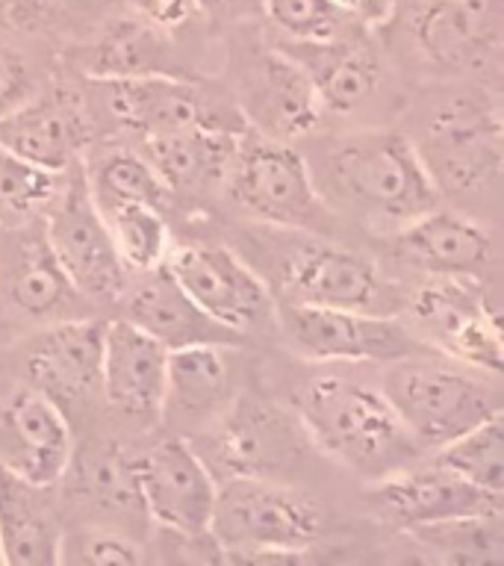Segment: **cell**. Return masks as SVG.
<instances>
[{"instance_id":"cell-25","label":"cell","mask_w":504,"mask_h":566,"mask_svg":"<svg viewBox=\"0 0 504 566\" xmlns=\"http://www.w3.org/2000/svg\"><path fill=\"white\" fill-rule=\"evenodd\" d=\"M86 142L88 118L83 106L65 92L33 97L0 122V145L53 175L71 171Z\"/></svg>"},{"instance_id":"cell-11","label":"cell","mask_w":504,"mask_h":566,"mask_svg":"<svg viewBox=\"0 0 504 566\" xmlns=\"http://www.w3.org/2000/svg\"><path fill=\"white\" fill-rule=\"evenodd\" d=\"M42 224L56 263L88 301L122 298L130 272L115 251L109 228L88 195L83 171L62 180L42 210Z\"/></svg>"},{"instance_id":"cell-12","label":"cell","mask_w":504,"mask_h":566,"mask_svg":"<svg viewBox=\"0 0 504 566\" xmlns=\"http://www.w3.org/2000/svg\"><path fill=\"white\" fill-rule=\"evenodd\" d=\"M416 336L433 352L498 378L504 366L502 325L495 310L463 277H431L410 298Z\"/></svg>"},{"instance_id":"cell-37","label":"cell","mask_w":504,"mask_h":566,"mask_svg":"<svg viewBox=\"0 0 504 566\" xmlns=\"http://www.w3.org/2000/svg\"><path fill=\"white\" fill-rule=\"evenodd\" d=\"M145 560L136 539L113 528H77L62 534L60 564L86 566H133Z\"/></svg>"},{"instance_id":"cell-10","label":"cell","mask_w":504,"mask_h":566,"mask_svg":"<svg viewBox=\"0 0 504 566\" xmlns=\"http://www.w3.org/2000/svg\"><path fill=\"white\" fill-rule=\"evenodd\" d=\"M440 195L495 192L502 180V115L472 95L433 115L419 148Z\"/></svg>"},{"instance_id":"cell-24","label":"cell","mask_w":504,"mask_h":566,"mask_svg":"<svg viewBox=\"0 0 504 566\" xmlns=\"http://www.w3.org/2000/svg\"><path fill=\"white\" fill-rule=\"evenodd\" d=\"M233 369L228 345H189L168 352L166 398L159 424H168L175 437H195L221 416L233 401Z\"/></svg>"},{"instance_id":"cell-33","label":"cell","mask_w":504,"mask_h":566,"mask_svg":"<svg viewBox=\"0 0 504 566\" xmlns=\"http://www.w3.org/2000/svg\"><path fill=\"white\" fill-rule=\"evenodd\" d=\"M101 216L127 272H150L166 263L175 242H171V230L162 210L145 207V203H127Z\"/></svg>"},{"instance_id":"cell-2","label":"cell","mask_w":504,"mask_h":566,"mask_svg":"<svg viewBox=\"0 0 504 566\" xmlns=\"http://www.w3.org/2000/svg\"><path fill=\"white\" fill-rule=\"evenodd\" d=\"M325 192L334 195L336 210L343 207L392 233L442 201L419 148L392 130L354 133L336 142L325 157Z\"/></svg>"},{"instance_id":"cell-9","label":"cell","mask_w":504,"mask_h":566,"mask_svg":"<svg viewBox=\"0 0 504 566\" xmlns=\"http://www.w3.org/2000/svg\"><path fill=\"white\" fill-rule=\"evenodd\" d=\"M281 331L301 357L316 363H398L433 348L392 313L290 304Z\"/></svg>"},{"instance_id":"cell-13","label":"cell","mask_w":504,"mask_h":566,"mask_svg":"<svg viewBox=\"0 0 504 566\" xmlns=\"http://www.w3.org/2000/svg\"><path fill=\"white\" fill-rule=\"evenodd\" d=\"M309 239L313 242L292 245L281 256V290L290 304L396 316L398 295L392 283L384 281L375 260L322 237Z\"/></svg>"},{"instance_id":"cell-5","label":"cell","mask_w":504,"mask_h":566,"mask_svg":"<svg viewBox=\"0 0 504 566\" xmlns=\"http://www.w3.org/2000/svg\"><path fill=\"white\" fill-rule=\"evenodd\" d=\"M378 387L422 451L442 449L469 428L502 413V398L486 380L424 357L389 363Z\"/></svg>"},{"instance_id":"cell-27","label":"cell","mask_w":504,"mask_h":566,"mask_svg":"<svg viewBox=\"0 0 504 566\" xmlns=\"http://www.w3.org/2000/svg\"><path fill=\"white\" fill-rule=\"evenodd\" d=\"M48 490L0 463V564H60L62 531Z\"/></svg>"},{"instance_id":"cell-22","label":"cell","mask_w":504,"mask_h":566,"mask_svg":"<svg viewBox=\"0 0 504 566\" xmlns=\"http://www.w3.org/2000/svg\"><path fill=\"white\" fill-rule=\"evenodd\" d=\"M122 292L124 318L162 343L168 352L189 345H245V336L233 334L195 304L180 283L166 272V265L150 272H130Z\"/></svg>"},{"instance_id":"cell-29","label":"cell","mask_w":504,"mask_h":566,"mask_svg":"<svg viewBox=\"0 0 504 566\" xmlns=\"http://www.w3.org/2000/svg\"><path fill=\"white\" fill-rule=\"evenodd\" d=\"M80 69L86 71V77L115 83L150 74H175V56L162 27L139 15H127L106 24L104 33L83 51Z\"/></svg>"},{"instance_id":"cell-8","label":"cell","mask_w":504,"mask_h":566,"mask_svg":"<svg viewBox=\"0 0 504 566\" xmlns=\"http://www.w3.org/2000/svg\"><path fill=\"white\" fill-rule=\"evenodd\" d=\"M88 298L56 263L42 216L0 228V325L44 327L86 316Z\"/></svg>"},{"instance_id":"cell-1","label":"cell","mask_w":504,"mask_h":566,"mask_svg":"<svg viewBox=\"0 0 504 566\" xmlns=\"http://www.w3.org/2000/svg\"><path fill=\"white\" fill-rule=\"evenodd\" d=\"M295 413L313 449L366 478L369 484L413 467L424 454L380 387L348 375L325 371L307 378Z\"/></svg>"},{"instance_id":"cell-36","label":"cell","mask_w":504,"mask_h":566,"mask_svg":"<svg viewBox=\"0 0 504 566\" xmlns=\"http://www.w3.org/2000/svg\"><path fill=\"white\" fill-rule=\"evenodd\" d=\"M263 7L286 42H330L348 35L354 24L330 0H263Z\"/></svg>"},{"instance_id":"cell-31","label":"cell","mask_w":504,"mask_h":566,"mask_svg":"<svg viewBox=\"0 0 504 566\" xmlns=\"http://www.w3.org/2000/svg\"><path fill=\"white\" fill-rule=\"evenodd\" d=\"M419 546L431 548L433 557L442 564L481 566L502 564L504 560V525L502 511L460 516L437 525H422L410 531Z\"/></svg>"},{"instance_id":"cell-7","label":"cell","mask_w":504,"mask_h":566,"mask_svg":"<svg viewBox=\"0 0 504 566\" xmlns=\"http://www.w3.org/2000/svg\"><path fill=\"white\" fill-rule=\"evenodd\" d=\"M166 272L210 318L239 336H269L281 331V310L269 283L239 254L210 242L171 245Z\"/></svg>"},{"instance_id":"cell-20","label":"cell","mask_w":504,"mask_h":566,"mask_svg":"<svg viewBox=\"0 0 504 566\" xmlns=\"http://www.w3.org/2000/svg\"><path fill=\"white\" fill-rule=\"evenodd\" d=\"M168 348L127 318L106 322L101 398L136 424H159L166 398Z\"/></svg>"},{"instance_id":"cell-26","label":"cell","mask_w":504,"mask_h":566,"mask_svg":"<svg viewBox=\"0 0 504 566\" xmlns=\"http://www.w3.org/2000/svg\"><path fill=\"white\" fill-rule=\"evenodd\" d=\"M239 139L242 133L192 127V130L148 136L141 145V154L157 168L171 198L175 195L198 198V195L216 192L224 184Z\"/></svg>"},{"instance_id":"cell-19","label":"cell","mask_w":504,"mask_h":566,"mask_svg":"<svg viewBox=\"0 0 504 566\" xmlns=\"http://www.w3.org/2000/svg\"><path fill=\"white\" fill-rule=\"evenodd\" d=\"M369 499L384 520L398 528H422L460 516L502 511V495L469 484L442 463H413L369 484Z\"/></svg>"},{"instance_id":"cell-18","label":"cell","mask_w":504,"mask_h":566,"mask_svg":"<svg viewBox=\"0 0 504 566\" xmlns=\"http://www.w3.org/2000/svg\"><path fill=\"white\" fill-rule=\"evenodd\" d=\"M413 33L424 56L445 71H486L504 48L502 0H419Z\"/></svg>"},{"instance_id":"cell-34","label":"cell","mask_w":504,"mask_h":566,"mask_svg":"<svg viewBox=\"0 0 504 566\" xmlns=\"http://www.w3.org/2000/svg\"><path fill=\"white\" fill-rule=\"evenodd\" d=\"M65 175L44 171L0 145V228H15L42 216Z\"/></svg>"},{"instance_id":"cell-40","label":"cell","mask_w":504,"mask_h":566,"mask_svg":"<svg viewBox=\"0 0 504 566\" xmlns=\"http://www.w3.org/2000/svg\"><path fill=\"white\" fill-rule=\"evenodd\" d=\"M330 3H336L345 15L363 27L387 24L396 12V0H330Z\"/></svg>"},{"instance_id":"cell-35","label":"cell","mask_w":504,"mask_h":566,"mask_svg":"<svg viewBox=\"0 0 504 566\" xmlns=\"http://www.w3.org/2000/svg\"><path fill=\"white\" fill-rule=\"evenodd\" d=\"M88 502L104 513H127L145 516L136 475V458H127L122 449H101L80 469Z\"/></svg>"},{"instance_id":"cell-4","label":"cell","mask_w":504,"mask_h":566,"mask_svg":"<svg viewBox=\"0 0 504 566\" xmlns=\"http://www.w3.org/2000/svg\"><path fill=\"white\" fill-rule=\"evenodd\" d=\"M224 186L230 201L263 224L313 237L334 230V210L316 186L307 159L290 142L242 136Z\"/></svg>"},{"instance_id":"cell-41","label":"cell","mask_w":504,"mask_h":566,"mask_svg":"<svg viewBox=\"0 0 504 566\" xmlns=\"http://www.w3.org/2000/svg\"><path fill=\"white\" fill-rule=\"evenodd\" d=\"M35 3V0H0V9H24Z\"/></svg>"},{"instance_id":"cell-38","label":"cell","mask_w":504,"mask_h":566,"mask_svg":"<svg viewBox=\"0 0 504 566\" xmlns=\"http://www.w3.org/2000/svg\"><path fill=\"white\" fill-rule=\"evenodd\" d=\"M35 97V80L24 60L0 48V122Z\"/></svg>"},{"instance_id":"cell-32","label":"cell","mask_w":504,"mask_h":566,"mask_svg":"<svg viewBox=\"0 0 504 566\" xmlns=\"http://www.w3.org/2000/svg\"><path fill=\"white\" fill-rule=\"evenodd\" d=\"M433 460L469 484L481 486L486 493L504 495V416L495 413L463 431L442 449H437Z\"/></svg>"},{"instance_id":"cell-6","label":"cell","mask_w":504,"mask_h":566,"mask_svg":"<svg viewBox=\"0 0 504 566\" xmlns=\"http://www.w3.org/2000/svg\"><path fill=\"white\" fill-rule=\"evenodd\" d=\"M186 442L216 481L239 475L281 481L313 449L298 413L254 396H233L216 422Z\"/></svg>"},{"instance_id":"cell-17","label":"cell","mask_w":504,"mask_h":566,"mask_svg":"<svg viewBox=\"0 0 504 566\" xmlns=\"http://www.w3.org/2000/svg\"><path fill=\"white\" fill-rule=\"evenodd\" d=\"M74 460V433L62 407L21 387L0 401V463L30 484H60Z\"/></svg>"},{"instance_id":"cell-3","label":"cell","mask_w":504,"mask_h":566,"mask_svg":"<svg viewBox=\"0 0 504 566\" xmlns=\"http://www.w3.org/2000/svg\"><path fill=\"white\" fill-rule=\"evenodd\" d=\"M322 507L277 478H224L212 507L210 537L221 560L239 564L254 552H307L322 534Z\"/></svg>"},{"instance_id":"cell-30","label":"cell","mask_w":504,"mask_h":566,"mask_svg":"<svg viewBox=\"0 0 504 566\" xmlns=\"http://www.w3.org/2000/svg\"><path fill=\"white\" fill-rule=\"evenodd\" d=\"M88 195L101 212L118 210L127 203H145L162 210L171 201L168 186L150 166L141 150L130 148H104L92 157L88 168L83 171Z\"/></svg>"},{"instance_id":"cell-28","label":"cell","mask_w":504,"mask_h":566,"mask_svg":"<svg viewBox=\"0 0 504 566\" xmlns=\"http://www.w3.org/2000/svg\"><path fill=\"white\" fill-rule=\"evenodd\" d=\"M281 51L307 74L322 109L351 113L378 88V62L369 48L351 42L348 35L330 42H283Z\"/></svg>"},{"instance_id":"cell-42","label":"cell","mask_w":504,"mask_h":566,"mask_svg":"<svg viewBox=\"0 0 504 566\" xmlns=\"http://www.w3.org/2000/svg\"><path fill=\"white\" fill-rule=\"evenodd\" d=\"M228 3H233V0H198V7H207V9H221V7H228Z\"/></svg>"},{"instance_id":"cell-39","label":"cell","mask_w":504,"mask_h":566,"mask_svg":"<svg viewBox=\"0 0 504 566\" xmlns=\"http://www.w3.org/2000/svg\"><path fill=\"white\" fill-rule=\"evenodd\" d=\"M122 3H127L133 15L145 18L162 30L186 24L198 12V0H122Z\"/></svg>"},{"instance_id":"cell-16","label":"cell","mask_w":504,"mask_h":566,"mask_svg":"<svg viewBox=\"0 0 504 566\" xmlns=\"http://www.w3.org/2000/svg\"><path fill=\"white\" fill-rule=\"evenodd\" d=\"M101 318H62L35 331L24 348L27 387L62 407H92L101 398V357H104Z\"/></svg>"},{"instance_id":"cell-21","label":"cell","mask_w":504,"mask_h":566,"mask_svg":"<svg viewBox=\"0 0 504 566\" xmlns=\"http://www.w3.org/2000/svg\"><path fill=\"white\" fill-rule=\"evenodd\" d=\"M239 113L265 139L292 142L316 130L325 109L298 62L277 48L239 74Z\"/></svg>"},{"instance_id":"cell-23","label":"cell","mask_w":504,"mask_h":566,"mask_svg":"<svg viewBox=\"0 0 504 566\" xmlns=\"http://www.w3.org/2000/svg\"><path fill=\"white\" fill-rule=\"evenodd\" d=\"M392 248L401 263L428 277L475 281L495 263L493 237L477 221L440 207L398 228Z\"/></svg>"},{"instance_id":"cell-15","label":"cell","mask_w":504,"mask_h":566,"mask_svg":"<svg viewBox=\"0 0 504 566\" xmlns=\"http://www.w3.org/2000/svg\"><path fill=\"white\" fill-rule=\"evenodd\" d=\"M141 507L154 525L180 537L210 534L219 481L183 437L150 446L136 458Z\"/></svg>"},{"instance_id":"cell-14","label":"cell","mask_w":504,"mask_h":566,"mask_svg":"<svg viewBox=\"0 0 504 566\" xmlns=\"http://www.w3.org/2000/svg\"><path fill=\"white\" fill-rule=\"evenodd\" d=\"M104 86L109 113L141 139L192 127L228 133H242L248 127L233 101L177 74L115 80Z\"/></svg>"}]
</instances>
